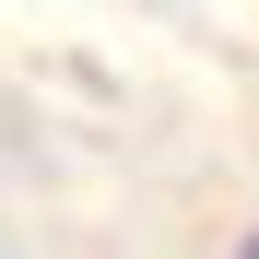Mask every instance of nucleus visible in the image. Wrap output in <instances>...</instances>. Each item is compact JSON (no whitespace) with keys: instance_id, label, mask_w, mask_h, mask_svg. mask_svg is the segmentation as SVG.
<instances>
[{"instance_id":"obj_1","label":"nucleus","mask_w":259,"mask_h":259,"mask_svg":"<svg viewBox=\"0 0 259 259\" xmlns=\"http://www.w3.org/2000/svg\"><path fill=\"white\" fill-rule=\"evenodd\" d=\"M236 259H259V236H247V247H236Z\"/></svg>"}]
</instances>
